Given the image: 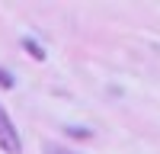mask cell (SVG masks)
Here are the masks:
<instances>
[{
  "label": "cell",
  "mask_w": 160,
  "mask_h": 154,
  "mask_svg": "<svg viewBox=\"0 0 160 154\" xmlns=\"http://www.w3.org/2000/svg\"><path fill=\"white\" fill-rule=\"evenodd\" d=\"M42 151H45V154H77V151H71V148L55 145V141H45V145H42Z\"/></svg>",
  "instance_id": "cell-3"
},
{
  "label": "cell",
  "mask_w": 160,
  "mask_h": 154,
  "mask_svg": "<svg viewBox=\"0 0 160 154\" xmlns=\"http://www.w3.org/2000/svg\"><path fill=\"white\" fill-rule=\"evenodd\" d=\"M64 132H68V135H74V138H90V135H93L90 128H74V125H64Z\"/></svg>",
  "instance_id": "cell-4"
},
{
  "label": "cell",
  "mask_w": 160,
  "mask_h": 154,
  "mask_svg": "<svg viewBox=\"0 0 160 154\" xmlns=\"http://www.w3.org/2000/svg\"><path fill=\"white\" fill-rule=\"evenodd\" d=\"M22 48H26V51H29V55H32L35 61H45V58H48V55H45V48H42V45H38V42H35V38H22Z\"/></svg>",
  "instance_id": "cell-2"
},
{
  "label": "cell",
  "mask_w": 160,
  "mask_h": 154,
  "mask_svg": "<svg viewBox=\"0 0 160 154\" xmlns=\"http://www.w3.org/2000/svg\"><path fill=\"white\" fill-rule=\"evenodd\" d=\"M0 151H3V154H19L22 151V138H19L16 125H13L10 112L3 106H0Z\"/></svg>",
  "instance_id": "cell-1"
},
{
  "label": "cell",
  "mask_w": 160,
  "mask_h": 154,
  "mask_svg": "<svg viewBox=\"0 0 160 154\" xmlns=\"http://www.w3.org/2000/svg\"><path fill=\"white\" fill-rule=\"evenodd\" d=\"M0 87H13V77H10L3 68H0Z\"/></svg>",
  "instance_id": "cell-5"
}]
</instances>
